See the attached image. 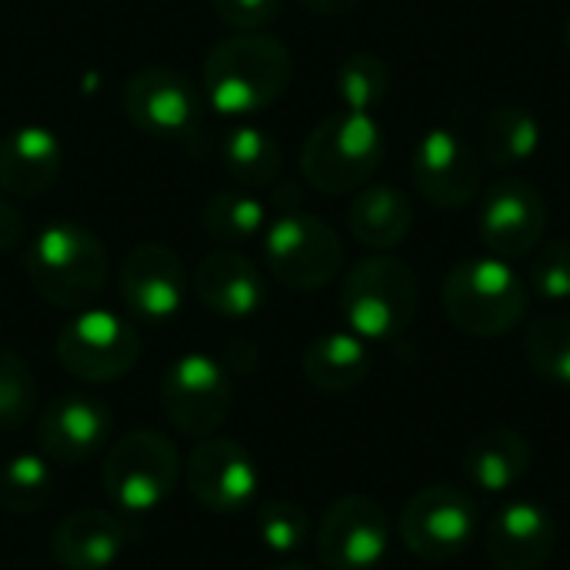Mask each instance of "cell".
<instances>
[{
	"label": "cell",
	"instance_id": "cell-37",
	"mask_svg": "<svg viewBox=\"0 0 570 570\" xmlns=\"http://www.w3.org/2000/svg\"><path fill=\"white\" fill-rule=\"evenodd\" d=\"M267 570H314V568H307V564H294V561H287V564H274V568H267Z\"/></svg>",
	"mask_w": 570,
	"mask_h": 570
},
{
	"label": "cell",
	"instance_id": "cell-20",
	"mask_svg": "<svg viewBox=\"0 0 570 570\" xmlns=\"http://www.w3.org/2000/svg\"><path fill=\"white\" fill-rule=\"evenodd\" d=\"M194 294L210 314L224 321H244L264 307L267 287L250 257L237 250H214L194 271Z\"/></svg>",
	"mask_w": 570,
	"mask_h": 570
},
{
	"label": "cell",
	"instance_id": "cell-36",
	"mask_svg": "<svg viewBox=\"0 0 570 570\" xmlns=\"http://www.w3.org/2000/svg\"><path fill=\"white\" fill-rule=\"evenodd\" d=\"M301 3L314 13H324V17H344V13L361 7V0H301Z\"/></svg>",
	"mask_w": 570,
	"mask_h": 570
},
{
	"label": "cell",
	"instance_id": "cell-10",
	"mask_svg": "<svg viewBox=\"0 0 570 570\" xmlns=\"http://www.w3.org/2000/svg\"><path fill=\"white\" fill-rule=\"evenodd\" d=\"M160 407L180 434L210 438L217 428H224L234 407L230 377L214 357L184 354L164 371Z\"/></svg>",
	"mask_w": 570,
	"mask_h": 570
},
{
	"label": "cell",
	"instance_id": "cell-35",
	"mask_svg": "<svg viewBox=\"0 0 570 570\" xmlns=\"http://www.w3.org/2000/svg\"><path fill=\"white\" fill-rule=\"evenodd\" d=\"M20 240H23V217L7 197H0V254L17 250Z\"/></svg>",
	"mask_w": 570,
	"mask_h": 570
},
{
	"label": "cell",
	"instance_id": "cell-1",
	"mask_svg": "<svg viewBox=\"0 0 570 570\" xmlns=\"http://www.w3.org/2000/svg\"><path fill=\"white\" fill-rule=\"evenodd\" d=\"M204 97L224 117H244L267 110L284 97L294 80L291 50L261 30H237L214 43L204 60Z\"/></svg>",
	"mask_w": 570,
	"mask_h": 570
},
{
	"label": "cell",
	"instance_id": "cell-5",
	"mask_svg": "<svg viewBox=\"0 0 570 570\" xmlns=\"http://www.w3.org/2000/svg\"><path fill=\"white\" fill-rule=\"evenodd\" d=\"M421 304V287L414 271L391 257L374 254L354 264L341 284V311L351 331L364 341H391L401 337Z\"/></svg>",
	"mask_w": 570,
	"mask_h": 570
},
{
	"label": "cell",
	"instance_id": "cell-6",
	"mask_svg": "<svg viewBox=\"0 0 570 570\" xmlns=\"http://www.w3.org/2000/svg\"><path fill=\"white\" fill-rule=\"evenodd\" d=\"M180 478V458L174 441H167L160 431H130L120 438L104 461L100 484L107 498L130 518L150 514L160 508Z\"/></svg>",
	"mask_w": 570,
	"mask_h": 570
},
{
	"label": "cell",
	"instance_id": "cell-34",
	"mask_svg": "<svg viewBox=\"0 0 570 570\" xmlns=\"http://www.w3.org/2000/svg\"><path fill=\"white\" fill-rule=\"evenodd\" d=\"M210 3L217 17L234 30H257L271 23L284 7V0H210Z\"/></svg>",
	"mask_w": 570,
	"mask_h": 570
},
{
	"label": "cell",
	"instance_id": "cell-19",
	"mask_svg": "<svg viewBox=\"0 0 570 570\" xmlns=\"http://www.w3.org/2000/svg\"><path fill=\"white\" fill-rule=\"evenodd\" d=\"M130 534L134 528L127 518L104 508H83L57 524L50 554L63 570H107L130 544Z\"/></svg>",
	"mask_w": 570,
	"mask_h": 570
},
{
	"label": "cell",
	"instance_id": "cell-31",
	"mask_svg": "<svg viewBox=\"0 0 570 570\" xmlns=\"http://www.w3.org/2000/svg\"><path fill=\"white\" fill-rule=\"evenodd\" d=\"M307 534H311V518H307V511L301 504L284 501V498H271V501L261 504V511H257V538L274 554L301 551Z\"/></svg>",
	"mask_w": 570,
	"mask_h": 570
},
{
	"label": "cell",
	"instance_id": "cell-21",
	"mask_svg": "<svg viewBox=\"0 0 570 570\" xmlns=\"http://www.w3.org/2000/svg\"><path fill=\"white\" fill-rule=\"evenodd\" d=\"M60 177V140L53 130L27 124L0 140V194L43 197Z\"/></svg>",
	"mask_w": 570,
	"mask_h": 570
},
{
	"label": "cell",
	"instance_id": "cell-28",
	"mask_svg": "<svg viewBox=\"0 0 570 570\" xmlns=\"http://www.w3.org/2000/svg\"><path fill=\"white\" fill-rule=\"evenodd\" d=\"M53 494V474L40 454H13L0 471V508L7 514H37Z\"/></svg>",
	"mask_w": 570,
	"mask_h": 570
},
{
	"label": "cell",
	"instance_id": "cell-27",
	"mask_svg": "<svg viewBox=\"0 0 570 570\" xmlns=\"http://www.w3.org/2000/svg\"><path fill=\"white\" fill-rule=\"evenodd\" d=\"M541 147V127L524 107H498L481 127V160L508 170L528 164Z\"/></svg>",
	"mask_w": 570,
	"mask_h": 570
},
{
	"label": "cell",
	"instance_id": "cell-2",
	"mask_svg": "<svg viewBox=\"0 0 570 570\" xmlns=\"http://www.w3.org/2000/svg\"><path fill=\"white\" fill-rule=\"evenodd\" d=\"M107 247L100 237L73 220H57L33 234L23 250L30 287L53 307L83 311L107 284Z\"/></svg>",
	"mask_w": 570,
	"mask_h": 570
},
{
	"label": "cell",
	"instance_id": "cell-9",
	"mask_svg": "<svg viewBox=\"0 0 570 570\" xmlns=\"http://www.w3.org/2000/svg\"><path fill=\"white\" fill-rule=\"evenodd\" d=\"M478 531L474 501L451 484H434L417 491L401 514V541L404 548L431 564L461 558Z\"/></svg>",
	"mask_w": 570,
	"mask_h": 570
},
{
	"label": "cell",
	"instance_id": "cell-25",
	"mask_svg": "<svg viewBox=\"0 0 570 570\" xmlns=\"http://www.w3.org/2000/svg\"><path fill=\"white\" fill-rule=\"evenodd\" d=\"M220 164L227 177L244 190L271 187L284 170L281 144L261 127H234L220 140Z\"/></svg>",
	"mask_w": 570,
	"mask_h": 570
},
{
	"label": "cell",
	"instance_id": "cell-16",
	"mask_svg": "<svg viewBox=\"0 0 570 570\" xmlns=\"http://www.w3.org/2000/svg\"><path fill=\"white\" fill-rule=\"evenodd\" d=\"M120 297L140 321H170L187 297V274L167 244H137L120 264Z\"/></svg>",
	"mask_w": 570,
	"mask_h": 570
},
{
	"label": "cell",
	"instance_id": "cell-7",
	"mask_svg": "<svg viewBox=\"0 0 570 570\" xmlns=\"http://www.w3.org/2000/svg\"><path fill=\"white\" fill-rule=\"evenodd\" d=\"M264 257L284 287L321 291L341 274L344 244L327 220L307 210H284L264 230Z\"/></svg>",
	"mask_w": 570,
	"mask_h": 570
},
{
	"label": "cell",
	"instance_id": "cell-12",
	"mask_svg": "<svg viewBox=\"0 0 570 570\" xmlns=\"http://www.w3.org/2000/svg\"><path fill=\"white\" fill-rule=\"evenodd\" d=\"M391 524L381 504L361 494L334 501L317 531V554L327 570H374L387 558Z\"/></svg>",
	"mask_w": 570,
	"mask_h": 570
},
{
	"label": "cell",
	"instance_id": "cell-3",
	"mask_svg": "<svg viewBox=\"0 0 570 570\" xmlns=\"http://www.w3.org/2000/svg\"><path fill=\"white\" fill-rule=\"evenodd\" d=\"M451 324L471 337H504L528 314V287L501 257H471L448 271L441 291Z\"/></svg>",
	"mask_w": 570,
	"mask_h": 570
},
{
	"label": "cell",
	"instance_id": "cell-29",
	"mask_svg": "<svg viewBox=\"0 0 570 570\" xmlns=\"http://www.w3.org/2000/svg\"><path fill=\"white\" fill-rule=\"evenodd\" d=\"M524 357L531 371L558 387H570V317L548 314L538 317L524 334Z\"/></svg>",
	"mask_w": 570,
	"mask_h": 570
},
{
	"label": "cell",
	"instance_id": "cell-15",
	"mask_svg": "<svg viewBox=\"0 0 570 570\" xmlns=\"http://www.w3.org/2000/svg\"><path fill=\"white\" fill-rule=\"evenodd\" d=\"M548 230V204L528 180H501L488 190L481 207V240L491 257H528Z\"/></svg>",
	"mask_w": 570,
	"mask_h": 570
},
{
	"label": "cell",
	"instance_id": "cell-30",
	"mask_svg": "<svg viewBox=\"0 0 570 570\" xmlns=\"http://www.w3.org/2000/svg\"><path fill=\"white\" fill-rule=\"evenodd\" d=\"M334 90H337V100L344 104V110L371 114L391 94V70L374 53H351L337 67Z\"/></svg>",
	"mask_w": 570,
	"mask_h": 570
},
{
	"label": "cell",
	"instance_id": "cell-24",
	"mask_svg": "<svg viewBox=\"0 0 570 570\" xmlns=\"http://www.w3.org/2000/svg\"><path fill=\"white\" fill-rule=\"evenodd\" d=\"M304 377L324 391V394H347L354 387H361L371 374V351L364 344V337H357L354 331H331L317 341L307 344L304 351Z\"/></svg>",
	"mask_w": 570,
	"mask_h": 570
},
{
	"label": "cell",
	"instance_id": "cell-14",
	"mask_svg": "<svg viewBox=\"0 0 570 570\" xmlns=\"http://www.w3.org/2000/svg\"><path fill=\"white\" fill-rule=\"evenodd\" d=\"M261 474L247 448L230 438H204L187 458V491L214 514H237L254 501Z\"/></svg>",
	"mask_w": 570,
	"mask_h": 570
},
{
	"label": "cell",
	"instance_id": "cell-18",
	"mask_svg": "<svg viewBox=\"0 0 570 570\" xmlns=\"http://www.w3.org/2000/svg\"><path fill=\"white\" fill-rule=\"evenodd\" d=\"M554 541V514L538 501H508L488 524V558L498 570L544 568Z\"/></svg>",
	"mask_w": 570,
	"mask_h": 570
},
{
	"label": "cell",
	"instance_id": "cell-11",
	"mask_svg": "<svg viewBox=\"0 0 570 570\" xmlns=\"http://www.w3.org/2000/svg\"><path fill=\"white\" fill-rule=\"evenodd\" d=\"M124 114L147 137L187 140L200 127V97L184 73L144 67L124 87Z\"/></svg>",
	"mask_w": 570,
	"mask_h": 570
},
{
	"label": "cell",
	"instance_id": "cell-32",
	"mask_svg": "<svg viewBox=\"0 0 570 570\" xmlns=\"http://www.w3.org/2000/svg\"><path fill=\"white\" fill-rule=\"evenodd\" d=\"M37 384L20 354L0 347V431H17L33 414Z\"/></svg>",
	"mask_w": 570,
	"mask_h": 570
},
{
	"label": "cell",
	"instance_id": "cell-38",
	"mask_svg": "<svg viewBox=\"0 0 570 570\" xmlns=\"http://www.w3.org/2000/svg\"><path fill=\"white\" fill-rule=\"evenodd\" d=\"M564 43H568V50H570V13H568V23H564Z\"/></svg>",
	"mask_w": 570,
	"mask_h": 570
},
{
	"label": "cell",
	"instance_id": "cell-22",
	"mask_svg": "<svg viewBox=\"0 0 570 570\" xmlns=\"http://www.w3.org/2000/svg\"><path fill=\"white\" fill-rule=\"evenodd\" d=\"M534 451L524 434L511 428H488L464 448L461 468L478 494H511L531 471Z\"/></svg>",
	"mask_w": 570,
	"mask_h": 570
},
{
	"label": "cell",
	"instance_id": "cell-26",
	"mask_svg": "<svg viewBox=\"0 0 570 570\" xmlns=\"http://www.w3.org/2000/svg\"><path fill=\"white\" fill-rule=\"evenodd\" d=\"M200 227L210 240L234 247V244H247L267 230V210L254 190L224 187L207 197V204L200 210Z\"/></svg>",
	"mask_w": 570,
	"mask_h": 570
},
{
	"label": "cell",
	"instance_id": "cell-17",
	"mask_svg": "<svg viewBox=\"0 0 570 570\" xmlns=\"http://www.w3.org/2000/svg\"><path fill=\"white\" fill-rule=\"evenodd\" d=\"M110 407L94 394H60L47 404L37 424L43 458L53 464H80L94 458L110 438Z\"/></svg>",
	"mask_w": 570,
	"mask_h": 570
},
{
	"label": "cell",
	"instance_id": "cell-33",
	"mask_svg": "<svg viewBox=\"0 0 570 570\" xmlns=\"http://www.w3.org/2000/svg\"><path fill=\"white\" fill-rule=\"evenodd\" d=\"M531 287L544 301L570 297V240H548L531 250Z\"/></svg>",
	"mask_w": 570,
	"mask_h": 570
},
{
	"label": "cell",
	"instance_id": "cell-4",
	"mask_svg": "<svg viewBox=\"0 0 570 570\" xmlns=\"http://www.w3.org/2000/svg\"><path fill=\"white\" fill-rule=\"evenodd\" d=\"M384 160V134L371 114L337 110L324 117L301 147V170L321 194L361 190Z\"/></svg>",
	"mask_w": 570,
	"mask_h": 570
},
{
	"label": "cell",
	"instance_id": "cell-8",
	"mask_svg": "<svg viewBox=\"0 0 570 570\" xmlns=\"http://www.w3.org/2000/svg\"><path fill=\"white\" fill-rule=\"evenodd\" d=\"M60 367L87 384L120 381L140 357V334L114 311L83 307L57 334Z\"/></svg>",
	"mask_w": 570,
	"mask_h": 570
},
{
	"label": "cell",
	"instance_id": "cell-23",
	"mask_svg": "<svg viewBox=\"0 0 570 570\" xmlns=\"http://www.w3.org/2000/svg\"><path fill=\"white\" fill-rule=\"evenodd\" d=\"M347 227L357 244L371 250L401 247L414 227V210L404 190L394 184H364L347 210Z\"/></svg>",
	"mask_w": 570,
	"mask_h": 570
},
{
	"label": "cell",
	"instance_id": "cell-13",
	"mask_svg": "<svg viewBox=\"0 0 570 570\" xmlns=\"http://www.w3.org/2000/svg\"><path fill=\"white\" fill-rule=\"evenodd\" d=\"M411 177L428 204L461 210L481 190V154L454 130L434 127L414 147Z\"/></svg>",
	"mask_w": 570,
	"mask_h": 570
}]
</instances>
